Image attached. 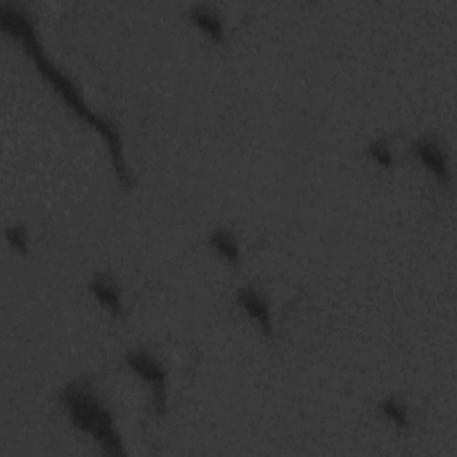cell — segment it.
<instances>
[{"mask_svg": "<svg viewBox=\"0 0 457 457\" xmlns=\"http://www.w3.org/2000/svg\"><path fill=\"white\" fill-rule=\"evenodd\" d=\"M0 28L3 31L20 42L31 61L35 63L36 70L51 83V86L59 93L63 102L88 125H91L104 139L111 156V165L114 170V176L118 183L123 188L132 186V172L127 165V158L123 152V139L118 130V125L104 116L102 113L95 111L86 97L83 95L77 83L59 67L52 61V58L47 54L42 38L36 31L35 20L31 17V12L19 3H8L3 0L0 3Z\"/></svg>", "mask_w": 457, "mask_h": 457, "instance_id": "6da1fadb", "label": "cell"}, {"mask_svg": "<svg viewBox=\"0 0 457 457\" xmlns=\"http://www.w3.org/2000/svg\"><path fill=\"white\" fill-rule=\"evenodd\" d=\"M59 404L70 423L95 439L104 453L113 457L127 453L114 414L90 379L79 377L65 384L59 393Z\"/></svg>", "mask_w": 457, "mask_h": 457, "instance_id": "7a4b0ae2", "label": "cell"}, {"mask_svg": "<svg viewBox=\"0 0 457 457\" xmlns=\"http://www.w3.org/2000/svg\"><path fill=\"white\" fill-rule=\"evenodd\" d=\"M125 361L127 366L148 386L152 409L158 416H165L169 409V375L163 363L146 349L129 351Z\"/></svg>", "mask_w": 457, "mask_h": 457, "instance_id": "3957f363", "label": "cell"}, {"mask_svg": "<svg viewBox=\"0 0 457 457\" xmlns=\"http://www.w3.org/2000/svg\"><path fill=\"white\" fill-rule=\"evenodd\" d=\"M411 150L414 158L436 177L437 185L450 186L452 172L448 165V154L437 136L425 134L416 138L411 145Z\"/></svg>", "mask_w": 457, "mask_h": 457, "instance_id": "277c9868", "label": "cell"}, {"mask_svg": "<svg viewBox=\"0 0 457 457\" xmlns=\"http://www.w3.org/2000/svg\"><path fill=\"white\" fill-rule=\"evenodd\" d=\"M236 300L240 306L245 310V313L261 327V331L264 335H272L273 333V322H272V310H270V302L266 298V295L252 286H241L236 293Z\"/></svg>", "mask_w": 457, "mask_h": 457, "instance_id": "5b68a950", "label": "cell"}, {"mask_svg": "<svg viewBox=\"0 0 457 457\" xmlns=\"http://www.w3.org/2000/svg\"><path fill=\"white\" fill-rule=\"evenodd\" d=\"M88 288L113 317H120L123 313L120 286L109 273H104V272L95 273L88 282Z\"/></svg>", "mask_w": 457, "mask_h": 457, "instance_id": "8992f818", "label": "cell"}, {"mask_svg": "<svg viewBox=\"0 0 457 457\" xmlns=\"http://www.w3.org/2000/svg\"><path fill=\"white\" fill-rule=\"evenodd\" d=\"M190 19L195 22L197 28H201L213 42H224L225 38V28H224V20L218 13V10L211 4H193L190 8Z\"/></svg>", "mask_w": 457, "mask_h": 457, "instance_id": "52a82bcc", "label": "cell"}, {"mask_svg": "<svg viewBox=\"0 0 457 457\" xmlns=\"http://www.w3.org/2000/svg\"><path fill=\"white\" fill-rule=\"evenodd\" d=\"M209 245L211 248L222 256L227 263L231 264H238L240 263V243H238V238L236 234L231 231V229H225V227H218L215 231H211L209 234Z\"/></svg>", "mask_w": 457, "mask_h": 457, "instance_id": "ba28073f", "label": "cell"}, {"mask_svg": "<svg viewBox=\"0 0 457 457\" xmlns=\"http://www.w3.org/2000/svg\"><path fill=\"white\" fill-rule=\"evenodd\" d=\"M379 411L381 414H384L395 427L398 429H406L409 427V409L406 406V402L395 395L386 397L379 402Z\"/></svg>", "mask_w": 457, "mask_h": 457, "instance_id": "9c48e42d", "label": "cell"}, {"mask_svg": "<svg viewBox=\"0 0 457 457\" xmlns=\"http://www.w3.org/2000/svg\"><path fill=\"white\" fill-rule=\"evenodd\" d=\"M366 154L382 169H391L393 163H395V158H393V152L388 145L386 139L379 138V139H374L368 143L366 146Z\"/></svg>", "mask_w": 457, "mask_h": 457, "instance_id": "30bf717a", "label": "cell"}, {"mask_svg": "<svg viewBox=\"0 0 457 457\" xmlns=\"http://www.w3.org/2000/svg\"><path fill=\"white\" fill-rule=\"evenodd\" d=\"M6 240L20 254H28L29 252V234H28L26 225H22V224L10 225L6 229Z\"/></svg>", "mask_w": 457, "mask_h": 457, "instance_id": "8fae6325", "label": "cell"}]
</instances>
